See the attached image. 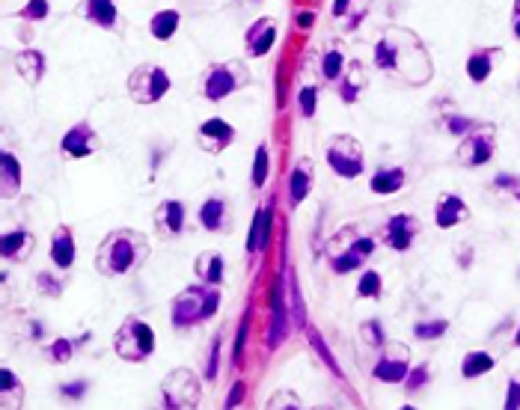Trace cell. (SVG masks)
<instances>
[{"label":"cell","instance_id":"6da1fadb","mask_svg":"<svg viewBox=\"0 0 520 410\" xmlns=\"http://www.w3.org/2000/svg\"><path fill=\"white\" fill-rule=\"evenodd\" d=\"M149 259V238L137 229H113L95 250V268L102 276H122Z\"/></svg>","mask_w":520,"mask_h":410},{"label":"cell","instance_id":"7a4b0ae2","mask_svg":"<svg viewBox=\"0 0 520 410\" xmlns=\"http://www.w3.org/2000/svg\"><path fill=\"white\" fill-rule=\"evenodd\" d=\"M217 306H221V291L211 283H199V286H188L184 291H179L173 303H170V318L176 327H196L208 321Z\"/></svg>","mask_w":520,"mask_h":410},{"label":"cell","instance_id":"3957f363","mask_svg":"<svg viewBox=\"0 0 520 410\" xmlns=\"http://www.w3.org/2000/svg\"><path fill=\"white\" fill-rule=\"evenodd\" d=\"M113 351L125 363H143L155 351V330L140 318H125L113 336Z\"/></svg>","mask_w":520,"mask_h":410},{"label":"cell","instance_id":"277c9868","mask_svg":"<svg viewBox=\"0 0 520 410\" xmlns=\"http://www.w3.org/2000/svg\"><path fill=\"white\" fill-rule=\"evenodd\" d=\"M247 84H250V72H247V65L241 60L214 63L203 75V95L208 98V102H223L226 95L244 90Z\"/></svg>","mask_w":520,"mask_h":410},{"label":"cell","instance_id":"5b68a950","mask_svg":"<svg viewBox=\"0 0 520 410\" xmlns=\"http://www.w3.org/2000/svg\"><path fill=\"white\" fill-rule=\"evenodd\" d=\"M170 90V75L155 63H140L128 75V92L137 104H155Z\"/></svg>","mask_w":520,"mask_h":410},{"label":"cell","instance_id":"8992f818","mask_svg":"<svg viewBox=\"0 0 520 410\" xmlns=\"http://www.w3.org/2000/svg\"><path fill=\"white\" fill-rule=\"evenodd\" d=\"M161 396H164V407L173 410H193L199 404V378L191 369H173L161 384Z\"/></svg>","mask_w":520,"mask_h":410},{"label":"cell","instance_id":"52a82bcc","mask_svg":"<svg viewBox=\"0 0 520 410\" xmlns=\"http://www.w3.org/2000/svg\"><path fill=\"white\" fill-rule=\"evenodd\" d=\"M351 235H354V238H351L348 244H342L339 235H333V241L327 244L330 265H333V271H336V274H351V271H357L363 261L375 253V241H372V238L357 235L354 229H351Z\"/></svg>","mask_w":520,"mask_h":410},{"label":"cell","instance_id":"ba28073f","mask_svg":"<svg viewBox=\"0 0 520 410\" xmlns=\"http://www.w3.org/2000/svg\"><path fill=\"white\" fill-rule=\"evenodd\" d=\"M330 170L339 178H357L363 173V146L360 140H354L351 134H336L327 143L324 152Z\"/></svg>","mask_w":520,"mask_h":410},{"label":"cell","instance_id":"9c48e42d","mask_svg":"<svg viewBox=\"0 0 520 410\" xmlns=\"http://www.w3.org/2000/svg\"><path fill=\"white\" fill-rule=\"evenodd\" d=\"M102 149V140H98L95 128L90 122H78L75 128L65 131V137L60 140V152L65 158H90Z\"/></svg>","mask_w":520,"mask_h":410},{"label":"cell","instance_id":"30bf717a","mask_svg":"<svg viewBox=\"0 0 520 410\" xmlns=\"http://www.w3.org/2000/svg\"><path fill=\"white\" fill-rule=\"evenodd\" d=\"M497 149V140H494V131L491 128H482V131H473L461 146H458V161L464 167H482L488 163L491 155Z\"/></svg>","mask_w":520,"mask_h":410},{"label":"cell","instance_id":"8fae6325","mask_svg":"<svg viewBox=\"0 0 520 410\" xmlns=\"http://www.w3.org/2000/svg\"><path fill=\"white\" fill-rule=\"evenodd\" d=\"M235 140V128L226 119H206L196 131V143L199 149L208 155H221L223 149H229Z\"/></svg>","mask_w":520,"mask_h":410},{"label":"cell","instance_id":"7c38bea8","mask_svg":"<svg viewBox=\"0 0 520 410\" xmlns=\"http://www.w3.org/2000/svg\"><path fill=\"white\" fill-rule=\"evenodd\" d=\"M184 220H188V211H184V203H179V200H164L152 211L155 232L161 238H179L184 232Z\"/></svg>","mask_w":520,"mask_h":410},{"label":"cell","instance_id":"4fadbf2b","mask_svg":"<svg viewBox=\"0 0 520 410\" xmlns=\"http://www.w3.org/2000/svg\"><path fill=\"white\" fill-rule=\"evenodd\" d=\"M312 185H315V163H312V158H300L289 176V203L300 205L309 196Z\"/></svg>","mask_w":520,"mask_h":410},{"label":"cell","instance_id":"5bb4252c","mask_svg":"<svg viewBox=\"0 0 520 410\" xmlns=\"http://www.w3.org/2000/svg\"><path fill=\"white\" fill-rule=\"evenodd\" d=\"M78 15L92 21V24H98L102 30H113L116 24H120V9H116L113 0H80Z\"/></svg>","mask_w":520,"mask_h":410},{"label":"cell","instance_id":"9a60e30c","mask_svg":"<svg viewBox=\"0 0 520 410\" xmlns=\"http://www.w3.org/2000/svg\"><path fill=\"white\" fill-rule=\"evenodd\" d=\"M277 42V21L274 18H259L247 30V54L250 57H265Z\"/></svg>","mask_w":520,"mask_h":410},{"label":"cell","instance_id":"2e32d148","mask_svg":"<svg viewBox=\"0 0 520 410\" xmlns=\"http://www.w3.org/2000/svg\"><path fill=\"white\" fill-rule=\"evenodd\" d=\"M408 372H410V366H408V348H396L393 354H383L381 360H378V366H375V378L378 381H383V384H401L408 378Z\"/></svg>","mask_w":520,"mask_h":410},{"label":"cell","instance_id":"e0dca14e","mask_svg":"<svg viewBox=\"0 0 520 410\" xmlns=\"http://www.w3.org/2000/svg\"><path fill=\"white\" fill-rule=\"evenodd\" d=\"M469 217V208L464 205L461 196L455 193H443L437 200V208H434V220H437L440 229H449V226H458Z\"/></svg>","mask_w":520,"mask_h":410},{"label":"cell","instance_id":"ac0fdd59","mask_svg":"<svg viewBox=\"0 0 520 410\" xmlns=\"http://www.w3.org/2000/svg\"><path fill=\"white\" fill-rule=\"evenodd\" d=\"M33 244H36V238H33L30 229H15L0 241V253H4L6 261H27L33 253Z\"/></svg>","mask_w":520,"mask_h":410},{"label":"cell","instance_id":"d6986e66","mask_svg":"<svg viewBox=\"0 0 520 410\" xmlns=\"http://www.w3.org/2000/svg\"><path fill=\"white\" fill-rule=\"evenodd\" d=\"M51 261L54 268L69 271L75 265V235L69 226H57L51 235Z\"/></svg>","mask_w":520,"mask_h":410},{"label":"cell","instance_id":"ffe728a7","mask_svg":"<svg viewBox=\"0 0 520 410\" xmlns=\"http://www.w3.org/2000/svg\"><path fill=\"white\" fill-rule=\"evenodd\" d=\"M416 232H419V223L410 215H396L387 223V241H390L393 250H408L416 238Z\"/></svg>","mask_w":520,"mask_h":410},{"label":"cell","instance_id":"44dd1931","mask_svg":"<svg viewBox=\"0 0 520 410\" xmlns=\"http://www.w3.org/2000/svg\"><path fill=\"white\" fill-rule=\"evenodd\" d=\"M271 298V348H277L289 333V313H286V294H282V280L274 283Z\"/></svg>","mask_w":520,"mask_h":410},{"label":"cell","instance_id":"7402d4cb","mask_svg":"<svg viewBox=\"0 0 520 410\" xmlns=\"http://www.w3.org/2000/svg\"><path fill=\"white\" fill-rule=\"evenodd\" d=\"M271 220H274V205H265L253 215V226H250V238H247V253H259L267 247L271 238Z\"/></svg>","mask_w":520,"mask_h":410},{"label":"cell","instance_id":"603a6c76","mask_svg":"<svg viewBox=\"0 0 520 410\" xmlns=\"http://www.w3.org/2000/svg\"><path fill=\"white\" fill-rule=\"evenodd\" d=\"M226 217H229V205H226V200H221V196H211V200H206L203 208H199V223H203V229H208V232H223Z\"/></svg>","mask_w":520,"mask_h":410},{"label":"cell","instance_id":"cb8c5ba5","mask_svg":"<svg viewBox=\"0 0 520 410\" xmlns=\"http://www.w3.org/2000/svg\"><path fill=\"white\" fill-rule=\"evenodd\" d=\"M193 271L203 283H211V286H221L223 283V256L217 250H206L199 253L196 261H193Z\"/></svg>","mask_w":520,"mask_h":410},{"label":"cell","instance_id":"d4e9b609","mask_svg":"<svg viewBox=\"0 0 520 410\" xmlns=\"http://www.w3.org/2000/svg\"><path fill=\"white\" fill-rule=\"evenodd\" d=\"M15 69H18V75L27 80L30 87H36L42 75H45V54L39 51H18L15 54Z\"/></svg>","mask_w":520,"mask_h":410},{"label":"cell","instance_id":"484cf974","mask_svg":"<svg viewBox=\"0 0 520 410\" xmlns=\"http://www.w3.org/2000/svg\"><path fill=\"white\" fill-rule=\"evenodd\" d=\"M494 57H499V48H479V51L469 54L467 60V75L476 80V84H484L494 69Z\"/></svg>","mask_w":520,"mask_h":410},{"label":"cell","instance_id":"4316f807","mask_svg":"<svg viewBox=\"0 0 520 410\" xmlns=\"http://www.w3.org/2000/svg\"><path fill=\"white\" fill-rule=\"evenodd\" d=\"M366 90V69L360 63H351L348 65V72L342 75V87H339V95L345 98L348 104H354L357 98H360V92Z\"/></svg>","mask_w":520,"mask_h":410},{"label":"cell","instance_id":"83f0119b","mask_svg":"<svg viewBox=\"0 0 520 410\" xmlns=\"http://www.w3.org/2000/svg\"><path fill=\"white\" fill-rule=\"evenodd\" d=\"M372 190L375 193H396L405 188V170L401 167H378V173L372 176Z\"/></svg>","mask_w":520,"mask_h":410},{"label":"cell","instance_id":"f1b7e54d","mask_svg":"<svg viewBox=\"0 0 520 410\" xmlns=\"http://www.w3.org/2000/svg\"><path fill=\"white\" fill-rule=\"evenodd\" d=\"M0 173H4V178H0V190H4V196H12L15 190H21V163L15 161L12 152L0 155Z\"/></svg>","mask_w":520,"mask_h":410},{"label":"cell","instance_id":"f546056e","mask_svg":"<svg viewBox=\"0 0 520 410\" xmlns=\"http://www.w3.org/2000/svg\"><path fill=\"white\" fill-rule=\"evenodd\" d=\"M179 21H181V15L176 9H164V12L152 15V21H149V33H152L158 42H166V39H173V33L179 30Z\"/></svg>","mask_w":520,"mask_h":410},{"label":"cell","instance_id":"4dcf8cb0","mask_svg":"<svg viewBox=\"0 0 520 410\" xmlns=\"http://www.w3.org/2000/svg\"><path fill=\"white\" fill-rule=\"evenodd\" d=\"M342 69H345V54L339 45H327L324 54H322V75L324 80H339L342 77Z\"/></svg>","mask_w":520,"mask_h":410},{"label":"cell","instance_id":"1f68e13d","mask_svg":"<svg viewBox=\"0 0 520 410\" xmlns=\"http://www.w3.org/2000/svg\"><path fill=\"white\" fill-rule=\"evenodd\" d=\"M491 369H494V357L484 354V351L467 354L464 363H461V374H464V378H479V374H488Z\"/></svg>","mask_w":520,"mask_h":410},{"label":"cell","instance_id":"d6a6232c","mask_svg":"<svg viewBox=\"0 0 520 410\" xmlns=\"http://www.w3.org/2000/svg\"><path fill=\"white\" fill-rule=\"evenodd\" d=\"M0 381H4V387H0V404H4V407H18V399H12V396H15V392H21L24 387H21L18 378H15V372L4 366V369H0ZM21 396H24V392H21Z\"/></svg>","mask_w":520,"mask_h":410},{"label":"cell","instance_id":"836d02e7","mask_svg":"<svg viewBox=\"0 0 520 410\" xmlns=\"http://www.w3.org/2000/svg\"><path fill=\"white\" fill-rule=\"evenodd\" d=\"M304 330H307V336H309V345H312V348L318 351V357H322V360H324V363H327V369H330L333 374H339V378H342V369L336 366V357H333V354H330V348L324 345V339H322V336H318V330H315V327H312V324L307 321V327H304Z\"/></svg>","mask_w":520,"mask_h":410},{"label":"cell","instance_id":"e575fe53","mask_svg":"<svg viewBox=\"0 0 520 410\" xmlns=\"http://www.w3.org/2000/svg\"><path fill=\"white\" fill-rule=\"evenodd\" d=\"M381 288H383V283H381L378 271H363L360 283H357V294H360V298H366V301L381 298Z\"/></svg>","mask_w":520,"mask_h":410},{"label":"cell","instance_id":"d590c367","mask_svg":"<svg viewBox=\"0 0 520 410\" xmlns=\"http://www.w3.org/2000/svg\"><path fill=\"white\" fill-rule=\"evenodd\" d=\"M72 351H75V345H72V339H54L51 345H48V360H54V363H69V357H72Z\"/></svg>","mask_w":520,"mask_h":410},{"label":"cell","instance_id":"8d00e7d4","mask_svg":"<svg viewBox=\"0 0 520 410\" xmlns=\"http://www.w3.org/2000/svg\"><path fill=\"white\" fill-rule=\"evenodd\" d=\"M267 182V146L262 143L253 158V188H262Z\"/></svg>","mask_w":520,"mask_h":410},{"label":"cell","instance_id":"74e56055","mask_svg":"<svg viewBox=\"0 0 520 410\" xmlns=\"http://www.w3.org/2000/svg\"><path fill=\"white\" fill-rule=\"evenodd\" d=\"M48 12H51V4H48V0H27V6L21 9V18L42 21V18H48Z\"/></svg>","mask_w":520,"mask_h":410},{"label":"cell","instance_id":"f35d334b","mask_svg":"<svg viewBox=\"0 0 520 410\" xmlns=\"http://www.w3.org/2000/svg\"><path fill=\"white\" fill-rule=\"evenodd\" d=\"M289 298H292V306H295V321H297V327H307V309H304V303H300V288H297V280H295V274H289Z\"/></svg>","mask_w":520,"mask_h":410},{"label":"cell","instance_id":"ab89813d","mask_svg":"<svg viewBox=\"0 0 520 410\" xmlns=\"http://www.w3.org/2000/svg\"><path fill=\"white\" fill-rule=\"evenodd\" d=\"M449 330V321H431V324H416L413 327V333L419 336V339H437V336H443Z\"/></svg>","mask_w":520,"mask_h":410},{"label":"cell","instance_id":"60d3db41","mask_svg":"<svg viewBox=\"0 0 520 410\" xmlns=\"http://www.w3.org/2000/svg\"><path fill=\"white\" fill-rule=\"evenodd\" d=\"M267 407H304V401H300L292 389H280L277 396L267 401Z\"/></svg>","mask_w":520,"mask_h":410},{"label":"cell","instance_id":"b9f144b4","mask_svg":"<svg viewBox=\"0 0 520 410\" xmlns=\"http://www.w3.org/2000/svg\"><path fill=\"white\" fill-rule=\"evenodd\" d=\"M217 360H221V336H214L211 351H208V363H206V378L217 381Z\"/></svg>","mask_w":520,"mask_h":410},{"label":"cell","instance_id":"7bdbcfd3","mask_svg":"<svg viewBox=\"0 0 520 410\" xmlns=\"http://www.w3.org/2000/svg\"><path fill=\"white\" fill-rule=\"evenodd\" d=\"M247 327H250V315H244V318H241L238 336H235V348H232V363H241V354H244V339H247Z\"/></svg>","mask_w":520,"mask_h":410},{"label":"cell","instance_id":"ee69618b","mask_svg":"<svg viewBox=\"0 0 520 410\" xmlns=\"http://www.w3.org/2000/svg\"><path fill=\"white\" fill-rule=\"evenodd\" d=\"M315 98H318V90L315 87H304V90H300V113H304V117H312V113H315Z\"/></svg>","mask_w":520,"mask_h":410},{"label":"cell","instance_id":"f6af8a7d","mask_svg":"<svg viewBox=\"0 0 520 410\" xmlns=\"http://www.w3.org/2000/svg\"><path fill=\"white\" fill-rule=\"evenodd\" d=\"M363 339L368 342V345H383V330L378 321H366L363 324Z\"/></svg>","mask_w":520,"mask_h":410},{"label":"cell","instance_id":"bcb514c9","mask_svg":"<svg viewBox=\"0 0 520 410\" xmlns=\"http://www.w3.org/2000/svg\"><path fill=\"white\" fill-rule=\"evenodd\" d=\"M36 283H39V286H42V288H45L48 294H51V298H57V294H60V283H54V280H51V276H48V274H42Z\"/></svg>","mask_w":520,"mask_h":410},{"label":"cell","instance_id":"7dc6e473","mask_svg":"<svg viewBox=\"0 0 520 410\" xmlns=\"http://www.w3.org/2000/svg\"><path fill=\"white\" fill-rule=\"evenodd\" d=\"M446 125H449V131H455V134H464L467 128H473V122H469V119H461V117H452Z\"/></svg>","mask_w":520,"mask_h":410},{"label":"cell","instance_id":"c3c4849f","mask_svg":"<svg viewBox=\"0 0 520 410\" xmlns=\"http://www.w3.org/2000/svg\"><path fill=\"white\" fill-rule=\"evenodd\" d=\"M506 407H520V384L511 381L509 384V399H506Z\"/></svg>","mask_w":520,"mask_h":410},{"label":"cell","instance_id":"681fc988","mask_svg":"<svg viewBox=\"0 0 520 410\" xmlns=\"http://www.w3.org/2000/svg\"><path fill=\"white\" fill-rule=\"evenodd\" d=\"M83 387H87L83 381H78V384H65V387H63V396H75V399H80V396H83Z\"/></svg>","mask_w":520,"mask_h":410},{"label":"cell","instance_id":"f907efd6","mask_svg":"<svg viewBox=\"0 0 520 410\" xmlns=\"http://www.w3.org/2000/svg\"><path fill=\"white\" fill-rule=\"evenodd\" d=\"M241 396H244V384H235V387H232V396L226 399V407L241 404Z\"/></svg>","mask_w":520,"mask_h":410},{"label":"cell","instance_id":"816d5d0a","mask_svg":"<svg viewBox=\"0 0 520 410\" xmlns=\"http://www.w3.org/2000/svg\"><path fill=\"white\" fill-rule=\"evenodd\" d=\"M423 381H428V372H425V369H416V374H413V378L408 381V387L413 389V387H419V384H423Z\"/></svg>","mask_w":520,"mask_h":410},{"label":"cell","instance_id":"f5cc1de1","mask_svg":"<svg viewBox=\"0 0 520 410\" xmlns=\"http://www.w3.org/2000/svg\"><path fill=\"white\" fill-rule=\"evenodd\" d=\"M511 27H514V36L520 39V0H514V18H511Z\"/></svg>","mask_w":520,"mask_h":410},{"label":"cell","instance_id":"db71d44e","mask_svg":"<svg viewBox=\"0 0 520 410\" xmlns=\"http://www.w3.org/2000/svg\"><path fill=\"white\" fill-rule=\"evenodd\" d=\"M345 9H348V0H336L333 4V15H345Z\"/></svg>","mask_w":520,"mask_h":410},{"label":"cell","instance_id":"11a10c76","mask_svg":"<svg viewBox=\"0 0 520 410\" xmlns=\"http://www.w3.org/2000/svg\"><path fill=\"white\" fill-rule=\"evenodd\" d=\"M514 345L520 348V327H517V336H514Z\"/></svg>","mask_w":520,"mask_h":410}]
</instances>
